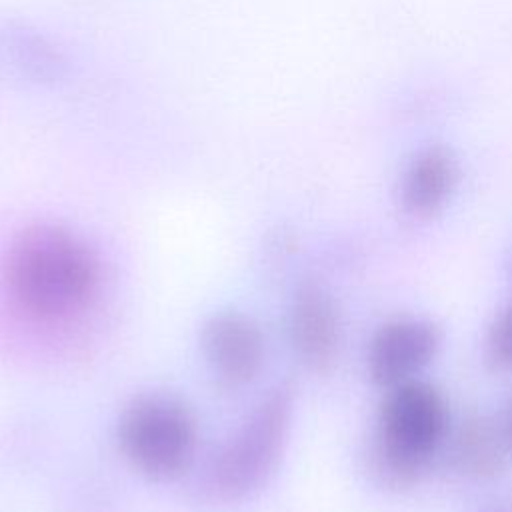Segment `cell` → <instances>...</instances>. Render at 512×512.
Returning <instances> with one entry per match:
<instances>
[{
	"label": "cell",
	"mask_w": 512,
	"mask_h": 512,
	"mask_svg": "<svg viewBox=\"0 0 512 512\" xmlns=\"http://www.w3.org/2000/svg\"><path fill=\"white\" fill-rule=\"evenodd\" d=\"M98 260L70 230L36 224L22 230L4 262L12 300L40 320H62L88 306L98 290Z\"/></svg>",
	"instance_id": "cell-1"
},
{
	"label": "cell",
	"mask_w": 512,
	"mask_h": 512,
	"mask_svg": "<svg viewBox=\"0 0 512 512\" xmlns=\"http://www.w3.org/2000/svg\"><path fill=\"white\" fill-rule=\"evenodd\" d=\"M448 424L446 398L434 384L414 378L386 388L366 452L374 482L388 490L418 484L446 440Z\"/></svg>",
	"instance_id": "cell-2"
},
{
	"label": "cell",
	"mask_w": 512,
	"mask_h": 512,
	"mask_svg": "<svg viewBox=\"0 0 512 512\" xmlns=\"http://www.w3.org/2000/svg\"><path fill=\"white\" fill-rule=\"evenodd\" d=\"M292 414L294 388L288 382L260 400L208 472V490L216 500H240L268 480L284 452Z\"/></svg>",
	"instance_id": "cell-3"
},
{
	"label": "cell",
	"mask_w": 512,
	"mask_h": 512,
	"mask_svg": "<svg viewBox=\"0 0 512 512\" xmlns=\"http://www.w3.org/2000/svg\"><path fill=\"white\" fill-rule=\"evenodd\" d=\"M118 442L138 472L152 480H172L194 460L196 420L172 396H140L120 416Z\"/></svg>",
	"instance_id": "cell-4"
},
{
	"label": "cell",
	"mask_w": 512,
	"mask_h": 512,
	"mask_svg": "<svg viewBox=\"0 0 512 512\" xmlns=\"http://www.w3.org/2000/svg\"><path fill=\"white\" fill-rule=\"evenodd\" d=\"M440 346L442 332L432 320H388L370 338L366 354L368 376L384 390L414 380L434 362Z\"/></svg>",
	"instance_id": "cell-5"
},
{
	"label": "cell",
	"mask_w": 512,
	"mask_h": 512,
	"mask_svg": "<svg viewBox=\"0 0 512 512\" xmlns=\"http://www.w3.org/2000/svg\"><path fill=\"white\" fill-rule=\"evenodd\" d=\"M288 334L296 356L310 370L326 372L334 366L342 346V316L334 296L318 282H304L296 290Z\"/></svg>",
	"instance_id": "cell-6"
},
{
	"label": "cell",
	"mask_w": 512,
	"mask_h": 512,
	"mask_svg": "<svg viewBox=\"0 0 512 512\" xmlns=\"http://www.w3.org/2000/svg\"><path fill=\"white\" fill-rule=\"evenodd\" d=\"M202 348L212 372L228 386L254 380L264 360V336L258 324L238 312L210 318L202 332Z\"/></svg>",
	"instance_id": "cell-7"
},
{
	"label": "cell",
	"mask_w": 512,
	"mask_h": 512,
	"mask_svg": "<svg viewBox=\"0 0 512 512\" xmlns=\"http://www.w3.org/2000/svg\"><path fill=\"white\" fill-rule=\"evenodd\" d=\"M458 182L454 154L442 144L420 148L400 178V204L412 218H432L450 200Z\"/></svg>",
	"instance_id": "cell-8"
},
{
	"label": "cell",
	"mask_w": 512,
	"mask_h": 512,
	"mask_svg": "<svg viewBox=\"0 0 512 512\" xmlns=\"http://www.w3.org/2000/svg\"><path fill=\"white\" fill-rule=\"evenodd\" d=\"M510 448L504 424L486 414H470L460 422L452 438L450 456L460 474L492 480L506 470Z\"/></svg>",
	"instance_id": "cell-9"
},
{
	"label": "cell",
	"mask_w": 512,
	"mask_h": 512,
	"mask_svg": "<svg viewBox=\"0 0 512 512\" xmlns=\"http://www.w3.org/2000/svg\"><path fill=\"white\" fill-rule=\"evenodd\" d=\"M10 50L24 76L40 84H56L68 74L66 54L40 30L26 24L10 32Z\"/></svg>",
	"instance_id": "cell-10"
},
{
	"label": "cell",
	"mask_w": 512,
	"mask_h": 512,
	"mask_svg": "<svg viewBox=\"0 0 512 512\" xmlns=\"http://www.w3.org/2000/svg\"><path fill=\"white\" fill-rule=\"evenodd\" d=\"M486 358L498 370H512V302L502 306L488 326Z\"/></svg>",
	"instance_id": "cell-11"
},
{
	"label": "cell",
	"mask_w": 512,
	"mask_h": 512,
	"mask_svg": "<svg viewBox=\"0 0 512 512\" xmlns=\"http://www.w3.org/2000/svg\"><path fill=\"white\" fill-rule=\"evenodd\" d=\"M482 512H512V494L496 498L492 504H488Z\"/></svg>",
	"instance_id": "cell-12"
},
{
	"label": "cell",
	"mask_w": 512,
	"mask_h": 512,
	"mask_svg": "<svg viewBox=\"0 0 512 512\" xmlns=\"http://www.w3.org/2000/svg\"><path fill=\"white\" fill-rule=\"evenodd\" d=\"M504 430H506V436H508V442L512 446V400L508 404V410H506V418H504Z\"/></svg>",
	"instance_id": "cell-13"
}]
</instances>
